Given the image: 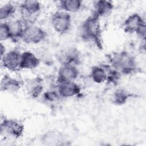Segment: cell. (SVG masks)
Listing matches in <instances>:
<instances>
[{"label": "cell", "mask_w": 146, "mask_h": 146, "mask_svg": "<svg viewBox=\"0 0 146 146\" xmlns=\"http://www.w3.org/2000/svg\"><path fill=\"white\" fill-rule=\"evenodd\" d=\"M61 64H72L76 66L80 63V53L75 47H68L62 50L58 58Z\"/></svg>", "instance_id": "8"}, {"label": "cell", "mask_w": 146, "mask_h": 146, "mask_svg": "<svg viewBox=\"0 0 146 146\" xmlns=\"http://www.w3.org/2000/svg\"><path fill=\"white\" fill-rule=\"evenodd\" d=\"M15 7L11 3H7L0 8V20L5 21L11 17L15 12Z\"/></svg>", "instance_id": "20"}, {"label": "cell", "mask_w": 146, "mask_h": 146, "mask_svg": "<svg viewBox=\"0 0 146 146\" xmlns=\"http://www.w3.org/2000/svg\"><path fill=\"white\" fill-rule=\"evenodd\" d=\"M132 96L129 92L123 88L117 89L113 94L112 100L114 104L121 106L126 103L128 100Z\"/></svg>", "instance_id": "19"}, {"label": "cell", "mask_w": 146, "mask_h": 146, "mask_svg": "<svg viewBox=\"0 0 146 146\" xmlns=\"http://www.w3.org/2000/svg\"><path fill=\"white\" fill-rule=\"evenodd\" d=\"M61 11L73 13L80 10L82 6V1L80 0H62L59 3Z\"/></svg>", "instance_id": "18"}, {"label": "cell", "mask_w": 146, "mask_h": 146, "mask_svg": "<svg viewBox=\"0 0 146 146\" xmlns=\"http://www.w3.org/2000/svg\"><path fill=\"white\" fill-rule=\"evenodd\" d=\"M47 36L46 32L40 27L28 23L25 27L21 39L27 44H38Z\"/></svg>", "instance_id": "3"}, {"label": "cell", "mask_w": 146, "mask_h": 146, "mask_svg": "<svg viewBox=\"0 0 146 146\" xmlns=\"http://www.w3.org/2000/svg\"><path fill=\"white\" fill-rule=\"evenodd\" d=\"M108 67L109 66L107 65L93 66L90 72V78L92 82L101 84L107 81Z\"/></svg>", "instance_id": "17"}, {"label": "cell", "mask_w": 146, "mask_h": 146, "mask_svg": "<svg viewBox=\"0 0 146 146\" xmlns=\"http://www.w3.org/2000/svg\"><path fill=\"white\" fill-rule=\"evenodd\" d=\"M43 98L45 100L48 102H54L60 98L56 90H50L45 92L43 94Z\"/></svg>", "instance_id": "22"}, {"label": "cell", "mask_w": 146, "mask_h": 146, "mask_svg": "<svg viewBox=\"0 0 146 146\" xmlns=\"http://www.w3.org/2000/svg\"><path fill=\"white\" fill-rule=\"evenodd\" d=\"M80 33L83 39L87 40H92L99 48L102 47L100 18L94 13L82 23Z\"/></svg>", "instance_id": "2"}, {"label": "cell", "mask_w": 146, "mask_h": 146, "mask_svg": "<svg viewBox=\"0 0 146 146\" xmlns=\"http://www.w3.org/2000/svg\"><path fill=\"white\" fill-rule=\"evenodd\" d=\"M21 11L25 17H30L38 14L41 9V5L38 1L26 0L20 5Z\"/></svg>", "instance_id": "16"}, {"label": "cell", "mask_w": 146, "mask_h": 146, "mask_svg": "<svg viewBox=\"0 0 146 146\" xmlns=\"http://www.w3.org/2000/svg\"><path fill=\"white\" fill-rule=\"evenodd\" d=\"M113 4L112 2L106 0H99L94 3V14L99 18L107 17L111 15L113 10Z\"/></svg>", "instance_id": "15"}, {"label": "cell", "mask_w": 146, "mask_h": 146, "mask_svg": "<svg viewBox=\"0 0 146 146\" xmlns=\"http://www.w3.org/2000/svg\"><path fill=\"white\" fill-rule=\"evenodd\" d=\"M11 33L9 22H1L0 25V40L1 42L11 39Z\"/></svg>", "instance_id": "21"}, {"label": "cell", "mask_w": 146, "mask_h": 146, "mask_svg": "<svg viewBox=\"0 0 146 146\" xmlns=\"http://www.w3.org/2000/svg\"><path fill=\"white\" fill-rule=\"evenodd\" d=\"M40 141L47 145H62L66 142L63 135L56 131H47L42 136Z\"/></svg>", "instance_id": "12"}, {"label": "cell", "mask_w": 146, "mask_h": 146, "mask_svg": "<svg viewBox=\"0 0 146 146\" xmlns=\"http://www.w3.org/2000/svg\"><path fill=\"white\" fill-rule=\"evenodd\" d=\"M25 87L30 96L33 98H38L43 90L42 79L39 77L27 79L25 82Z\"/></svg>", "instance_id": "13"}, {"label": "cell", "mask_w": 146, "mask_h": 146, "mask_svg": "<svg viewBox=\"0 0 146 146\" xmlns=\"http://www.w3.org/2000/svg\"><path fill=\"white\" fill-rule=\"evenodd\" d=\"M71 22V15L63 11L54 13L51 18L53 29L59 34H66L70 30Z\"/></svg>", "instance_id": "4"}, {"label": "cell", "mask_w": 146, "mask_h": 146, "mask_svg": "<svg viewBox=\"0 0 146 146\" xmlns=\"http://www.w3.org/2000/svg\"><path fill=\"white\" fill-rule=\"evenodd\" d=\"M6 53V48L5 47V46L3 45V44L2 43V42L0 44V56H1V58H2L5 54Z\"/></svg>", "instance_id": "24"}, {"label": "cell", "mask_w": 146, "mask_h": 146, "mask_svg": "<svg viewBox=\"0 0 146 146\" xmlns=\"http://www.w3.org/2000/svg\"><path fill=\"white\" fill-rule=\"evenodd\" d=\"M109 61L112 67L121 74L129 75L134 73L137 69L135 58L125 51L113 54L110 56Z\"/></svg>", "instance_id": "1"}, {"label": "cell", "mask_w": 146, "mask_h": 146, "mask_svg": "<svg viewBox=\"0 0 146 146\" xmlns=\"http://www.w3.org/2000/svg\"><path fill=\"white\" fill-rule=\"evenodd\" d=\"M22 53L16 49L11 50L1 58L2 66L6 69L15 71L20 69Z\"/></svg>", "instance_id": "6"}, {"label": "cell", "mask_w": 146, "mask_h": 146, "mask_svg": "<svg viewBox=\"0 0 146 146\" xmlns=\"http://www.w3.org/2000/svg\"><path fill=\"white\" fill-rule=\"evenodd\" d=\"M56 91L60 98H69L78 95L81 91L80 86L75 82L58 83Z\"/></svg>", "instance_id": "9"}, {"label": "cell", "mask_w": 146, "mask_h": 146, "mask_svg": "<svg viewBox=\"0 0 146 146\" xmlns=\"http://www.w3.org/2000/svg\"><path fill=\"white\" fill-rule=\"evenodd\" d=\"M137 35L144 42L145 41L146 38V24H143L136 33Z\"/></svg>", "instance_id": "23"}, {"label": "cell", "mask_w": 146, "mask_h": 146, "mask_svg": "<svg viewBox=\"0 0 146 146\" xmlns=\"http://www.w3.org/2000/svg\"><path fill=\"white\" fill-rule=\"evenodd\" d=\"M144 23H145V21L139 14L133 13L124 21L123 29L125 33L128 34L136 33Z\"/></svg>", "instance_id": "10"}, {"label": "cell", "mask_w": 146, "mask_h": 146, "mask_svg": "<svg viewBox=\"0 0 146 146\" xmlns=\"http://www.w3.org/2000/svg\"><path fill=\"white\" fill-rule=\"evenodd\" d=\"M79 70L76 66L62 64L57 75V83L75 82L79 76Z\"/></svg>", "instance_id": "7"}, {"label": "cell", "mask_w": 146, "mask_h": 146, "mask_svg": "<svg viewBox=\"0 0 146 146\" xmlns=\"http://www.w3.org/2000/svg\"><path fill=\"white\" fill-rule=\"evenodd\" d=\"M0 131L1 134H5L14 138H19L23 135L24 125L15 120L4 119L1 122Z\"/></svg>", "instance_id": "5"}, {"label": "cell", "mask_w": 146, "mask_h": 146, "mask_svg": "<svg viewBox=\"0 0 146 146\" xmlns=\"http://www.w3.org/2000/svg\"><path fill=\"white\" fill-rule=\"evenodd\" d=\"M22 86V82L10 75L6 74L1 79V90L3 92L14 94L19 91Z\"/></svg>", "instance_id": "14"}, {"label": "cell", "mask_w": 146, "mask_h": 146, "mask_svg": "<svg viewBox=\"0 0 146 146\" xmlns=\"http://www.w3.org/2000/svg\"><path fill=\"white\" fill-rule=\"evenodd\" d=\"M40 62V59L35 54L26 51L22 52L20 69L33 70L37 68Z\"/></svg>", "instance_id": "11"}]
</instances>
